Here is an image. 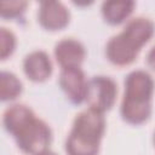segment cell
<instances>
[{
	"label": "cell",
	"instance_id": "obj_4",
	"mask_svg": "<svg viewBox=\"0 0 155 155\" xmlns=\"http://www.w3.org/2000/svg\"><path fill=\"white\" fill-rule=\"evenodd\" d=\"M105 131L103 113L87 108L74 119L65 142L67 155H98Z\"/></svg>",
	"mask_w": 155,
	"mask_h": 155
},
{
	"label": "cell",
	"instance_id": "obj_6",
	"mask_svg": "<svg viewBox=\"0 0 155 155\" xmlns=\"http://www.w3.org/2000/svg\"><path fill=\"white\" fill-rule=\"evenodd\" d=\"M88 80L81 68H65L61 70L59 86L74 104H81L86 101Z\"/></svg>",
	"mask_w": 155,
	"mask_h": 155
},
{
	"label": "cell",
	"instance_id": "obj_5",
	"mask_svg": "<svg viewBox=\"0 0 155 155\" xmlns=\"http://www.w3.org/2000/svg\"><path fill=\"white\" fill-rule=\"evenodd\" d=\"M117 96L116 82L109 76H94L88 80L86 103L88 108L94 109L99 113H105L110 110Z\"/></svg>",
	"mask_w": 155,
	"mask_h": 155
},
{
	"label": "cell",
	"instance_id": "obj_14",
	"mask_svg": "<svg viewBox=\"0 0 155 155\" xmlns=\"http://www.w3.org/2000/svg\"><path fill=\"white\" fill-rule=\"evenodd\" d=\"M147 64L153 71H155V46L151 47L147 54Z\"/></svg>",
	"mask_w": 155,
	"mask_h": 155
},
{
	"label": "cell",
	"instance_id": "obj_13",
	"mask_svg": "<svg viewBox=\"0 0 155 155\" xmlns=\"http://www.w3.org/2000/svg\"><path fill=\"white\" fill-rule=\"evenodd\" d=\"M28 2L27 1H1L0 4V15L2 18H17L21 17L25 11Z\"/></svg>",
	"mask_w": 155,
	"mask_h": 155
},
{
	"label": "cell",
	"instance_id": "obj_1",
	"mask_svg": "<svg viewBox=\"0 0 155 155\" xmlns=\"http://www.w3.org/2000/svg\"><path fill=\"white\" fill-rule=\"evenodd\" d=\"M2 124L23 153L38 155L48 149L52 139L51 128L29 107L24 104L8 107L4 111Z\"/></svg>",
	"mask_w": 155,
	"mask_h": 155
},
{
	"label": "cell",
	"instance_id": "obj_8",
	"mask_svg": "<svg viewBox=\"0 0 155 155\" xmlns=\"http://www.w3.org/2000/svg\"><path fill=\"white\" fill-rule=\"evenodd\" d=\"M85 56L86 51L84 45L73 38L63 39L54 46V57L62 69L80 68Z\"/></svg>",
	"mask_w": 155,
	"mask_h": 155
},
{
	"label": "cell",
	"instance_id": "obj_10",
	"mask_svg": "<svg viewBox=\"0 0 155 155\" xmlns=\"http://www.w3.org/2000/svg\"><path fill=\"white\" fill-rule=\"evenodd\" d=\"M133 1H105L102 5V15L107 23L117 25L125 22L134 8Z\"/></svg>",
	"mask_w": 155,
	"mask_h": 155
},
{
	"label": "cell",
	"instance_id": "obj_11",
	"mask_svg": "<svg viewBox=\"0 0 155 155\" xmlns=\"http://www.w3.org/2000/svg\"><path fill=\"white\" fill-rule=\"evenodd\" d=\"M23 90L21 80L10 71H1L0 74V98L2 102L16 99Z\"/></svg>",
	"mask_w": 155,
	"mask_h": 155
},
{
	"label": "cell",
	"instance_id": "obj_2",
	"mask_svg": "<svg viewBox=\"0 0 155 155\" xmlns=\"http://www.w3.org/2000/svg\"><path fill=\"white\" fill-rule=\"evenodd\" d=\"M154 34L155 24L150 18L136 17L130 19L125 28L108 41L105 46L108 61L116 67L132 64Z\"/></svg>",
	"mask_w": 155,
	"mask_h": 155
},
{
	"label": "cell",
	"instance_id": "obj_7",
	"mask_svg": "<svg viewBox=\"0 0 155 155\" xmlns=\"http://www.w3.org/2000/svg\"><path fill=\"white\" fill-rule=\"evenodd\" d=\"M70 19V13L64 4L59 1H41L38 21L40 25L50 31H57L64 29Z\"/></svg>",
	"mask_w": 155,
	"mask_h": 155
},
{
	"label": "cell",
	"instance_id": "obj_15",
	"mask_svg": "<svg viewBox=\"0 0 155 155\" xmlns=\"http://www.w3.org/2000/svg\"><path fill=\"white\" fill-rule=\"evenodd\" d=\"M38 155H57V154L47 149V150H45V151H42V153H40V154H38Z\"/></svg>",
	"mask_w": 155,
	"mask_h": 155
},
{
	"label": "cell",
	"instance_id": "obj_9",
	"mask_svg": "<svg viewBox=\"0 0 155 155\" xmlns=\"http://www.w3.org/2000/svg\"><path fill=\"white\" fill-rule=\"evenodd\" d=\"M23 71L33 82H44L52 74V62L50 56L41 50L33 51L24 57Z\"/></svg>",
	"mask_w": 155,
	"mask_h": 155
},
{
	"label": "cell",
	"instance_id": "obj_12",
	"mask_svg": "<svg viewBox=\"0 0 155 155\" xmlns=\"http://www.w3.org/2000/svg\"><path fill=\"white\" fill-rule=\"evenodd\" d=\"M0 41H1V48H0V57L2 61H5L7 57H10L15 48H16V36L12 30L7 28H1L0 30Z\"/></svg>",
	"mask_w": 155,
	"mask_h": 155
},
{
	"label": "cell",
	"instance_id": "obj_16",
	"mask_svg": "<svg viewBox=\"0 0 155 155\" xmlns=\"http://www.w3.org/2000/svg\"><path fill=\"white\" fill-rule=\"evenodd\" d=\"M154 143H155V133H154Z\"/></svg>",
	"mask_w": 155,
	"mask_h": 155
},
{
	"label": "cell",
	"instance_id": "obj_3",
	"mask_svg": "<svg viewBox=\"0 0 155 155\" xmlns=\"http://www.w3.org/2000/svg\"><path fill=\"white\" fill-rule=\"evenodd\" d=\"M155 82L145 70H133L125 80L121 116L131 125H142L151 115Z\"/></svg>",
	"mask_w": 155,
	"mask_h": 155
}]
</instances>
